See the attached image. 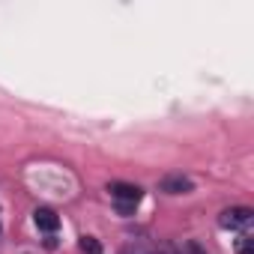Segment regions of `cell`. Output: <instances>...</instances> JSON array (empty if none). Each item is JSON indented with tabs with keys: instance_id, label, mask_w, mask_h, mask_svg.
Wrapping results in <instances>:
<instances>
[{
	"instance_id": "1",
	"label": "cell",
	"mask_w": 254,
	"mask_h": 254,
	"mask_svg": "<svg viewBox=\"0 0 254 254\" xmlns=\"http://www.w3.org/2000/svg\"><path fill=\"white\" fill-rule=\"evenodd\" d=\"M108 191H111V197L117 200L120 215H129V212L135 209V203L144 197L141 186H132V183H111V186H108Z\"/></svg>"
},
{
	"instance_id": "2",
	"label": "cell",
	"mask_w": 254,
	"mask_h": 254,
	"mask_svg": "<svg viewBox=\"0 0 254 254\" xmlns=\"http://www.w3.org/2000/svg\"><path fill=\"white\" fill-rule=\"evenodd\" d=\"M251 221H254V212L248 206H230V209H224L218 215V224L224 230H248Z\"/></svg>"
},
{
	"instance_id": "3",
	"label": "cell",
	"mask_w": 254,
	"mask_h": 254,
	"mask_svg": "<svg viewBox=\"0 0 254 254\" xmlns=\"http://www.w3.org/2000/svg\"><path fill=\"white\" fill-rule=\"evenodd\" d=\"M159 189L168 191V194H189L194 186H191L189 177H183V174H171V177H165V180L159 183Z\"/></svg>"
},
{
	"instance_id": "4",
	"label": "cell",
	"mask_w": 254,
	"mask_h": 254,
	"mask_svg": "<svg viewBox=\"0 0 254 254\" xmlns=\"http://www.w3.org/2000/svg\"><path fill=\"white\" fill-rule=\"evenodd\" d=\"M33 221H36V227L45 230V233H54V230L60 227V215H57L54 209H48V206H39V209L33 212Z\"/></svg>"
},
{
	"instance_id": "5",
	"label": "cell",
	"mask_w": 254,
	"mask_h": 254,
	"mask_svg": "<svg viewBox=\"0 0 254 254\" xmlns=\"http://www.w3.org/2000/svg\"><path fill=\"white\" fill-rule=\"evenodd\" d=\"M236 254H254V236H251L248 230L239 233V239H236Z\"/></svg>"
},
{
	"instance_id": "6",
	"label": "cell",
	"mask_w": 254,
	"mask_h": 254,
	"mask_svg": "<svg viewBox=\"0 0 254 254\" xmlns=\"http://www.w3.org/2000/svg\"><path fill=\"white\" fill-rule=\"evenodd\" d=\"M78 245H81V251H84V254H102V245H99V239H96V236H81V242H78Z\"/></svg>"
},
{
	"instance_id": "7",
	"label": "cell",
	"mask_w": 254,
	"mask_h": 254,
	"mask_svg": "<svg viewBox=\"0 0 254 254\" xmlns=\"http://www.w3.org/2000/svg\"><path fill=\"white\" fill-rule=\"evenodd\" d=\"M123 254H159V251H150V248H144V245H132V248H126Z\"/></svg>"
}]
</instances>
